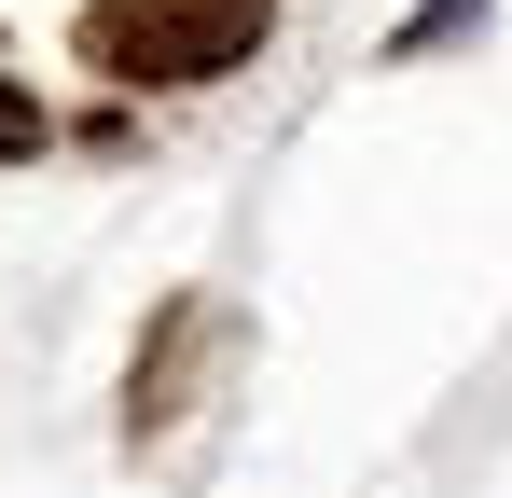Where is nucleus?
Masks as SVG:
<instances>
[{
    "label": "nucleus",
    "mask_w": 512,
    "mask_h": 498,
    "mask_svg": "<svg viewBox=\"0 0 512 498\" xmlns=\"http://www.w3.org/2000/svg\"><path fill=\"white\" fill-rule=\"evenodd\" d=\"M277 42V0H84L70 14V56L111 97H194V83H236Z\"/></svg>",
    "instance_id": "1"
},
{
    "label": "nucleus",
    "mask_w": 512,
    "mask_h": 498,
    "mask_svg": "<svg viewBox=\"0 0 512 498\" xmlns=\"http://www.w3.org/2000/svg\"><path fill=\"white\" fill-rule=\"evenodd\" d=\"M28 153H56V111H42L28 83L0 70V166H28Z\"/></svg>",
    "instance_id": "2"
},
{
    "label": "nucleus",
    "mask_w": 512,
    "mask_h": 498,
    "mask_svg": "<svg viewBox=\"0 0 512 498\" xmlns=\"http://www.w3.org/2000/svg\"><path fill=\"white\" fill-rule=\"evenodd\" d=\"M457 28H485V0H416V14H402V42H388V56H429V42H457Z\"/></svg>",
    "instance_id": "3"
}]
</instances>
